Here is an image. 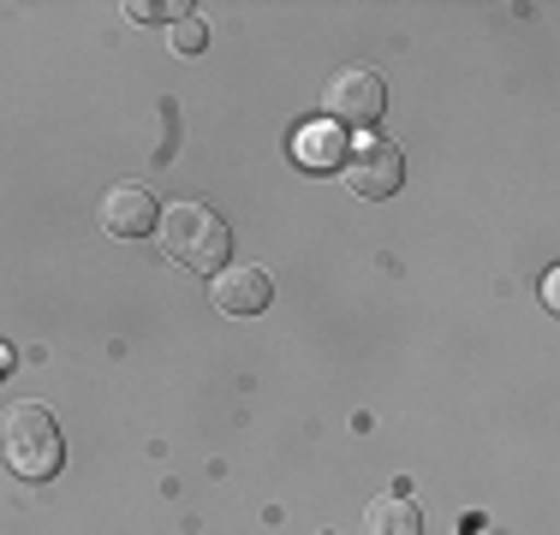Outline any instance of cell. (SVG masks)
Segmentation results:
<instances>
[{
    "label": "cell",
    "mask_w": 560,
    "mask_h": 535,
    "mask_svg": "<svg viewBox=\"0 0 560 535\" xmlns=\"http://www.w3.org/2000/svg\"><path fill=\"white\" fill-rule=\"evenodd\" d=\"M0 459H7V471L19 476V482H48V476H60L66 440H60L55 411L36 405V399L7 405V417H0Z\"/></svg>",
    "instance_id": "cell-1"
},
{
    "label": "cell",
    "mask_w": 560,
    "mask_h": 535,
    "mask_svg": "<svg viewBox=\"0 0 560 535\" xmlns=\"http://www.w3.org/2000/svg\"><path fill=\"white\" fill-rule=\"evenodd\" d=\"M155 233H162L167 257L179 268H191V274H221L226 257H233V226H226L209 203H173L162 221H155Z\"/></svg>",
    "instance_id": "cell-2"
},
{
    "label": "cell",
    "mask_w": 560,
    "mask_h": 535,
    "mask_svg": "<svg viewBox=\"0 0 560 535\" xmlns=\"http://www.w3.org/2000/svg\"><path fill=\"white\" fill-rule=\"evenodd\" d=\"M323 107H328V126H376L388 114V84L370 66H346V72L328 78Z\"/></svg>",
    "instance_id": "cell-3"
},
{
    "label": "cell",
    "mask_w": 560,
    "mask_h": 535,
    "mask_svg": "<svg viewBox=\"0 0 560 535\" xmlns=\"http://www.w3.org/2000/svg\"><path fill=\"white\" fill-rule=\"evenodd\" d=\"M340 173L346 185H352V197H364V203H382V197H394L399 185H406V160L388 138H370L358 143V150L340 155Z\"/></svg>",
    "instance_id": "cell-4"
},
{
    "label": "cell",
    "mask_w": 560,
    "mask_h": 535,
    "mask_svg": "<svg viewBox=\"0 0 560 535\" xmlns=\"http://www.w3.org/2000/svg\"><path fill=\"white\" fill-rule=\"evenodd\" d=\"M215 310L221 316H257V310H269V298H275V280L262 274V268H226V274H215Z\"/></svg>",
    "instance_id": "cell-5"
},
{
    "label": "cell",
    "mask_w": 560,
    "mask_h": 535,
    "mask_svg": "<svg viewBox=\"0 0 560 535\" xmlns=\"http://www.w3.org/2000/svg\"><path fill=\"white\" fill-rule=\"evenodd\" d=\"M155 221H162V209H155V197L143 185H114L108 203H102V226L114 238H143V233H155Z\"/></svg>",
    "instance_id": "cell-6"
},
{
    "label": "cell",
    "mask_w": 560,
    "mask_h": 535,
    "mask_svg": "<svg viewBox=\"0 0 560 535\" xmlns=\"http://www.w3.org/2000/svg\"><path fill=\"white\" fill-rule=\"evenodd\" d=\"M364 535H423V512L406 494H376L364 506Z\"/></svg>",
    "instance_id": "cell-7"
},
{
    "label": "cell",
    "mask_w": 560,
    "mask_h": 535,
    "mask_svg": "<svg viewBox=\"0 0 560 535\" xmlns=\"http://www.w3.org/2000/svg\"><path fill=\"white\" fill-rule=\"evenodd\" d=\"M346 150H340V126H311L299 138V160L304 167H335Z\"/></svg>",
    "instance_id": "cell-8"
},
{
    "label": "cell",
    "mask_w": 560,
    "mask_h": 535,
    "mask_svg": "<svg viewBox=\"0 0 560 535\" xmlns=\"http://www.w3.org/2000/svg\"><path fill=\"white\" fill-rule=\"evenodd\" d=\"M203 43H209V24L197 19V12H185V19L173 24V54H203Z\"/></svg>",
    "instance_id": "cell-9"
},
{
    "label": "cell",
    "mask_w": 560,
    "mask_h": 535,
    "mask_svg": "<svg viewBox=\"0 0 560 535\" xmlns=\"http://www.w3.org/2000/svg\"><path fill=\"white\" fill-rule=\"evenodd\" d=\"M12 369V352H7V345H0V374H7Z\"/></svg>",
    "instance_id": "cell-10"
}]
</instances>
